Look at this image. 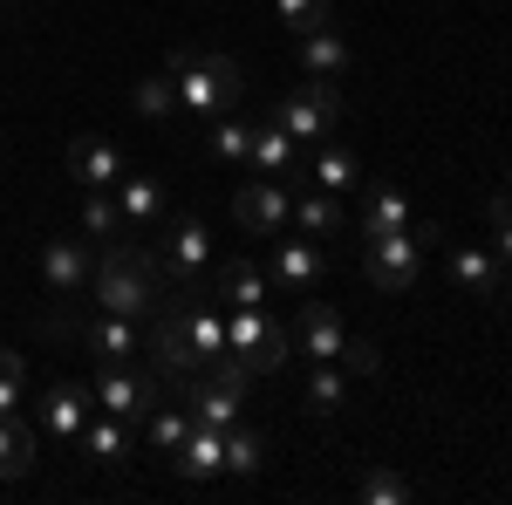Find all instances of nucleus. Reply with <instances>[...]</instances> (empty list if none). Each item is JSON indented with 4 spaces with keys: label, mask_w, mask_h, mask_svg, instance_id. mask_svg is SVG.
I'll return each instance as SVG.
<instances>
[{
    "label": "nucleus",
    "mask_w": 512,
    "mask_h": 505,
    "mask_svg": "<svg viewBox=\"0 0 512 505\" xmlns=\"http://www.w3.org/2000/svg\"><path fill=\"white\" fill-rule=\"evenodd\" d=\"M89 301L103 314H158L171 294H164V273H158V253L151 246H130V239H103L96 246V267H89Z\"/></svg>",
    "instance_id": "f257e3e1"
},
{
    "label": "nucleus",
    "mask_w": 512,
    "mask_h": 505,
    "mask_svg": "<svg viewBox=\"0 0 512 505\" xmlns=\"http://www.w3.org/2000/svg\"><path fill=\"white\" fill-rule=\"evenodd\" d=\"M164 76H171L178 103H185L198 123L226 117V110L239 103V89H246V76H239L233 55H205V48H178V55L164 62Z\"/></svg>",
    "instance_id": "f03ea898"
},
{
    "label": "nucleus",
    "mask_w": 512,
    "mask_h": 505,
    "mask_svg": "<svg viewBox=\"0 0 512 505\" xmlns=\"http://www.w3.org/2000/svg\"><path fill=\"white\" fill-rule=\"evenodd\" d=\"M158 273L171 294H205V280H212V233H205V219H192V212L164 219Z\"/></svg>",
    "instance_id": "7ed1b4c3"
},
{
    "label": "nucleus",
    "mask_w": 512,
    "mask_h": 505,
    "mask_svg": "<svg viewBox=\"0 0 512 505\" xmlns=\"http://www.w3.org/2000/svg\"><path fill=\"white\" fill-rule=\"evenodd\" d=\"M226 349L253 376H280L294 362V328H280L267 308H226Z\"/></svg>",
    "instance_id": "20e7f679"
},
{
    "label": "nucleus",
    "mask_w": 512,
    "mask_h": 505,
    "mask_svg": "<svg viewBox=\"0 0 512 505\" xmlns=\"http://www.w3.org/2000/svg\"><path fill=\"white\" fill-rule=\"evenodd\" d=\"M362 273H369V287H383V294H410V287L424 280V226L369 233V246H362Z\"/></svg>",
    "instance_id": "39448f33"
},
{
    "label": "nucleus",
    "mask_w": 512,
    "mask_h": 505,
    "mask_svg": "<svg viewBox=\"0 0 512 505\" xmlns=\"http://www.w3.org/2000/svg\"><path fill=\"white\" fill-rule=\"evenodd\" d=\"M274 123L294 137V144H321V137H335V123H342V96H335V82L308 76L301 89H287L274 103Z\"/></svg>",
    "instance_id": "423d86ee"
},
{
    "label": "nucleus",
    "mask_w": 512,
    "mask_h": 505,
    "mask_svg": "<svg viewBox=\"0 0 512 505\" xmlns=\"http://www.w3.org/2000/svg\"><path fill=\"white\" fill-rule=\"evenodd\" d=\"M89 396H96V410L144 424L164 403V376L158 369H137V362H110V369H96V389H89Z\"/></svg>",
    "instance_id": "0eeeda50"
},
{
    "label": "nucleus",
    "mask_w": 512,
    "mask_h": 505,
    "mask_svg": "<svg viewBox=\"0 0 512 505\" xmlns=\"http://www.w3.org/2000/svg\"><path fill=\"white\" fill-rule=\"evenodd\" d=\"M144 369H158L164 383H185L198 369V355L192 342H185V314L164 301L158 314H144Z\"/></svg>",
    "instance_id": "6e6552de"
},
{
    "label": "nucleus",
    "mask_w": 512,
    "mask_h": 505,
    "mask_svg": "<svg viewBox=\"0 0 512 505\" xmlns=\"http://www.w3.org/2000/svg\"><path fill=\"white\" fill-rule=\"evenodd\" d=\"M233 219L260 239L287 233V226H294V185H287V178H246L233 192Z\"/></svg>",
    "instance_id": "1a4fd4ad"
},
{
    "label": "nucleus",
    "mask_w": 512,
    "mask_h": 505,
    "mask_svg": "<svg viewBox=\"0 0 512 505\" xmlns=\"http://www.w3.org/2000/svg\"><path fill=\"white\" fill-rule=\"evenodd\" d=\"M89 267H96V239H48L41 246V280L55 287V301L89 294Z\"/></svg>",
    "instance_id": "9d476101"
},
{
    "label": "nucleus",
    "mask_w": 512,
    "mask_h": 505,
    "mask_svg": "<svg viewBox=\"0 0 512 505\" xmlns=\"http://www.w3.org/2000/svg\"><path fill=\"white\" fill-rule=\"evenodd\" d=\"M89 417H96V396L82 383H55V389H41V403H35V424L48 430L55 444H76Z\"/></svg>",
    "instance_id": "9b49d317"
},
{
    "label": "nucleus",
    "mask_w": 512,
    "mask_h": 505,
    "mask_svg": "<svg viewBox=\"0 0 512 505\" xmlns=\"http://www.w3.org/2000/svg\"><path fill=\"white\" fill-rule=\"evenodd\" d=\"M89 362L96 369H110V362H144V321H130V314H103V321H89L76 335Z\"/></svg>",
    "instance_id": "f8f14e48"
},
{
    "label": "nucleus",
    "mask_w": 512,
    "mask_h": 505,
    "mask_svg": "<svg viewBox=\"0 0 512 505\" xmlns=\"http://www.w3.org/2000/svg\"><path fill=\"white\" fill-rule=\"evenodd\" d=\"M185 410H192L198 424H212V430H233L239 417H246V389H233V383H219V376H185Z\"/></svg>",
    "instance_id": "ddd939ff"
},
{
    "label": "nucleus",
    "mask_w": 512,
    "mask_h": 505,
    "mask_svg": "<svg viewBox=\"0 0 512 505\" xmlns=\"http://www.w3.org/2000/svg\"><path fill=\"white\" fill-rule=\"evenodd\" d=\"M321 267H328V253H321V239H308V233H294V239H280L274 233V280L280 294H308L321 280Z\"/></svg>",
    "instance_id": "4468645a"
},
{
    "label": "nucleus",
    "mask_w": 512,
    "mask_h": 505,
    "mask_svg": "<svg viewBox=\"0 0 512 505\" xmlns=\"http://www.w3.org/2000/svg\"><path fill=\"white\" fill-rule=\"evenodd\" d=\"M349 342V328H342V314L328 308V301H301V321H294V355H308V362H335Z\"/></svg>",
    "instance_id": "2eb2a0df"
},
{
    "label": "nucleus",
    "mask_w": 512,
    "mask_h": 505,
    "mask_svg": "<svg viewBox=\"0 0 512 505\" xmlns=\"http://www.w3.org/2000/svg\"><path fill=\"white\" fill-rule=\"evenodd\" d=\"M246 164H253V178H287V185H301V178H308V157H301V144H294L280 123L253 130V151H246Z\"/></svg>",
    "instance_id": "dca6fc26"
},
{
    "label": "nucleus",
    "mask_w": 512,
    "mask_h": 505,
    "mask_svg": "<svg viewBox=\"0 0 512 505\" xmlns=\"http://www.w3.org/2000/svg\"><path fill=\"white\" fill-rule=\"evenodd\" d=\"M171 471L178 478H226V430H212V424H198L192 417V430H185V444L171 451Z\"/></svg>",
    "instance_id": "f3484780"
},
{
    "label": "nucleus",
    "mask_w": 512,
    "mask_h": 505,
    "mask_svg": "<svg viewBox=\"0 0 512 505\" xmlns=\"http://www.w3.org/2000/svg\"><path fill=\"white\" fill-rule=\"evenodd\" d=\"M69 171H76L82 192H117L123 151L110 144V137H76V144H69Z\"/></svg>",
    "instance_id": "a211bd4d"
},
{
    "label": "nucleus",
    "mask_w": 512,
    "mask_h": 505,
    "mask_svg": "<svg viewBox=\"0 0 512 505\" xmlns=\"http://www.w3.org/2000/svg\"><path fill=\"white\" fill-rule=\"evenodd\" d=\"M212 294H219V308H267L274 280H267V267H253V260H219Z\"/></svg>",
    "instance_id": "6ab92c4d"
},
{
    "label": "nucleus",
    "mask_w": 512,
    "mask_h": 505,
    "mask_svg": "<svg viewBox=\"0 0 512 505\" xmlns=\"http://www.w3.org/2000/svg\"><path fill=\"white\" fill-rule=\"evenodd\" d=\"M117 212H123V233H151L164 226V185L158 178H117Z\"/></svg>",
    "instance_id": "aec40b11"
},
{
    "label": "nucleus",
    "mask_w": 512,
    "mask_h": 505,
    "mask_svg": "<svg viewBox=\"0 0 512 505\" xmlns=\"http://www.w3.org/2000/svg\"><path fill=\"white\" fill-rule=\"evenodd\" d=\"M76 451L89 458V465H123V458H130V417H110V410H96V417L82 424Z\"/></svg>",
    "instance_id": "412c9836"
},
{
    "label": "nucleus",
    "mask_w": 512,
    "mask_h": 505,
    "mask_svg": "<svg viewBox=\"0 0 512 505\" xmlns=\"http://www.w3.org/2000/svg\"><path fill=\"white\" fill-rule=\"evenodd\" d=\"M178 314H185V342H192L198 369L219 362V355H226V308H219V301H185Z\"/></svg>",
    "instance_id": "4be33fe9"
},
{
    "label": "nucleus",
    "mask_w": 512,
    "mask_h": 505,
    "mask_svg": "<svg viewBox=\"0 0 512 505\" xmlns=\"http://www.w3.org/2000/svg\"><path fill=\"white\" fill-rule=\"evenodd\" d=\"M403 226H417L410 198L396 192V185H362V239L369 233H403Z\"/></svg>",
    "instance_id": "5701e85b"
},
{
    "label": "nucleus",
    "mask_w": 512,
    "mask_h": 505,
    "mask_svg": "<svg viewBox=\"0 0 512 505\" xmlns=\"http://www.w3.org/2000/svg\"><path fill=\"white\" fill-rule=\"evenodd\" d=\"M308 178H315L321 192H355L362 185V164H355L349 144H335V137H321L315 157H308Z\"/></svg>",
    "instance_id": "b1692460"
},
{
    "label": "nucleus",
    "mask_w": 512,
    "mask_h": 505,
    "mask_svg": "<svg viewBox=\"0 0 512 505\" xmlns=\"http://www.w3.org/2000/svg\"><path fill=\"white\" fill-rule=\"evenodd\" d=\"M451 280H458L465 294H478V301H492V294H499V260H492L485 246H451Z\"/></svg>",
    "instance_id": "393cba45"
},
{
    "label": "nucleus",
    "mask_w": 512,
    "mask_h": 505,
    "mask_svg": "<svg viewBox=\"0 0 512 505\" xmlns=\"http://www.w3.org/2000/svg\"><path fill=\"white\" fill-rule=\"evenodd\" d=\"M342 69H349V41L335 35V28H315V35H301V76L335 82Z\"/></svg>",
    "instance_id": "a878e982"
},
{
    "label": "nucleus",
    "mask_w": 512,
    "mask_h": 505,
    "mask_svg": "<svg viewBox=\"0 0 512 505\" xmlns=\"http://www.w3.org/2000/svg\"><path fill=\"white\" fill-rule=\"evenodd\" d=\"M260 471H267V437H260V424L239 417L226 430V478H260Z\"/></svg>",
    "instance_id": "bb28decb"
},
{
    "label": "nucleus",
    "mask_w": 512,
    "mask_h": 505,
    "mask_svg": "<svg viewBox=\"0 0 512 505\" xmlns=\"http://www.w3.org/2000/svg\"><path fill=\"white\" fill-rule=\"evenodd\" d=\"M294 233H308V239H335L342 233V205H335V192H301L294 198Z\"/></svg>",
    "instance_id": "cd10ccee"
},
{
    "label": "nucleus",
    "mask_w": 512,
    "mask_h": 505,
    "mask_svg": "<svg viewBox=\"0 0 512 505\" xmlns=\"http://www.w3.org/2000/svg\"><path fill=\"white\" fill-rule=\"evenodd\" d=\"M35 471V430L21 417H0V478H28Z\"/></svg>",
    "instance_id": "c85d7f7f"
},
{
    "label": "nucleus",
    "mask_w": 512,
    "mask_h": 505,
    "mask_svg": "<svg viewBox=\"0 0 512 505\" xmlns=\"http://www.w3.org/2000/svg\"><path fill=\"white\" fill-rule=\"evenodd\" d=\"M342 396H349V389H342V369H335V362H308V389H301V403H308L315 417H335Z\"/></svg>",
    "instance_id": "c756f323"
},
{
    "label": "nucleus",
    "mask_w": 512,
    "mask_h": 505,
    "mask_svg": "<svg viewBox=\"0 0 512 505\" xmlns=\"http://www.w3.org/2000/svg\"><path fill=\"white\" fill-rule=\"evenodd\" d=\"M82 239H123V212H117V192H82Z\"/></svg>",
    "instance_id": "7c9ffc66"
},
{
    "label": "nucleus",
    "mask_w": 512,
    "mask_h": 505,
    "mask_svg": "<svg viewBox=\"0 0 512 505\" xmlns=\"http://www.w3.org/2000/svg\"><path fill=\"white\" fill-rule=\"evenodd\" d=\"M205 151L226 157V164H246V151H253V123H239V117H212V123H205Z\"/></svg>",
    "instance_id": "2f4dec72"
},
{
    "label": "nucleus",
    "mask_w": 512,
    "mask_h": 505,
    "mask_svg": "<svg viewBox=\"0 0 512 505\" xmlns=\"http://www.w3.org/2000/svg\"><path fill=\"white\" fill-rule=\"evenodd\" d=\"M280 28L287 35H315V28H335V7L328 0H274Z\"/></svg>",
    "instance_id": "473e14b6"
},
{
    "label": "nucleus",
    "mask_w": 512,
    "mask_h": 505,
    "mask_svg": "<svg viewBox=\"0 0 512 505\" xmlns=\"http://www.w3.org/2000/svg\"><path fill=\"white\" fill-rule=\"evenodd\" d=\"M185 430H192V410H164L158 403V410L144 417V437H151V451H164V458L185 444Z\"/></svg>",
    "instance_id": "72a5a7b5"
},
{
    "label": "nucleus",
    "mask_w": 512,
    "mask_h": 505,
    "mask_svg": "<svg viewBox=\"0 0 512 505\" xmlns=\"http://www.w3.org/2000/svg\"><path fill=\"white\" fill-rule=\"evenodd\" d=\"M355 492H362V499L369 505H410L417 499V485H410V478H396V471H362V485H355Z\"/></svg>",
    "instance_id": "f704fd0d"
},
{
    "label": "nucleus",
    "mask_w": 512,
    "mask_h": 505,
    "mask_svg": "<svg viewBox=\"0 0 512 505\" xmlns=\"http://www.w3.org/2000/svg\"><path fill=\"white\" fill-rule=\"evenodd\" d=\"M485 226H492V260H506V267H512V192L485 198Z\"/></svg>",
    "instance_id": "c9c22d12"
},
{
    "label": "nucleus",
    "mask_w": 512,
    "mask_h": 505,
    "mask_svg": "<svg viewBox=\"0 0 512 505\" xmlns=\"http://www.w3.org/2000/svg\"><path fill=\"white\" fill-rule=\"evenodd\" d=\"M171 103H178L171 76H144V82H137V117H164Z\"/></svg>",
    "instance_id": "e433bc0d"
},
{
    "label": "nucleus",
    "mask_w": 512,
    "mask_h": 505,
    "mask_svg": "<svg viewBox=\"0 0 512 505\" xmlns=\"http://www.w3.org/2000/svg\"><path fill=\"white\" fill-rule=\"evenodd\" d=\"M335 362H342V369H355V376H376V369H383V349H376V342H362V335H349Z\"/></svg>",
    "instance_id": "4c0bfd02"
},
{
    "label": "nucleus",
    "mask_w": 512,
    "mask_h": 505,
    "mask_svg": "<svg viewBox=\"0 0 512 505\" xmlns=\"http://www.w3.org/2000/svg\"><path fill=\"white\" fill-rule=\"evenodd\" d=\"M21 376H0V417H14V410H21Z\"/></svg>",
    "instance_id": "58836bf2"
},
{
    "label": "nucleus",
    "mask_w": 512,
    "mask_h": 505,
    "mask_svg": "<svg viewBox=\"0 0 512 505\" xmlns=\"http://www.w3.org/2000/svg\"><path fill=\"white\" fill-rule=\"evenodd\" d=\"M0 376H21V383H28V362H21L14 349H0Z\"/></svg>",
    "instance_id": "ea45409f"
},
{
    "label": "nucleus",
    "mask_w": 512,
    "mask_h": 505,
    "mask_svg": "<svg viewBox=\"0 0 512 505\" xmlns=\"http://www.w3.org/2000/svg\"><path fill=\"white\" fill-rule=\"evenodd\" d=\"M506 301H512V280H506Z\"/></svg>",
    "instance_id": "a19ab883"
}]
</instances>
